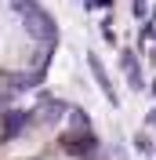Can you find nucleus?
Wrapping results in <instances>:
<instances>
[{"label": "nucleus", "instance_id": "nucleus-1", "mask_svg": "<svg viewBox=\"0 0 156 160\" xmlns=\"http://www.w3.org/2000/svg\"><path fill=\"white\" fill-rule=\"evenodd\" d=\"M11 11L18 15V22L26 26V33L33 40H40V44H58V22H55V15L40 0H11Z\"/></svg>", "mask_w": 156, "mask_h": 160}, {"label": "nucleus", "instance_id": "nucleus-2", "mask_svg": "<svg viewBox=\"0 0 156 160\" xmlns=\"http://www.w3.org/2000/svg\"><path fill=\"white\" fill-rule=\"evenodd\" d=\"M62 149L69 153V157H80V160H95L98 149H102V142H98V135L91 128H73L62 135Z\"/></svg>", "mask_w": 156, "mask_h": 160}, {"label": "nucleus", "instance_id": "nucleus-3", "mask_svg": "<svg viewBox=\"0 0 156 160\" xmlns=\"http://www.w3.org/2000/svg\"><path fill=\"white\" fill-rule=\"evenodd\" d=\"M87 69H91V77H95V84L102 88L105 102H109V106H120V95H116V88L109 84V73L102 69V62H98V55H87Z\"/></svg>", "mask_w": 156, "mask_h": 160}, {"label": "nucleus", "instance_id": "nucleus-4", "mask_svg": "<svg viewBox=\"0 0 156 160\" xmlns=\"http://www.w3.org/2000/svg\"><path fill=\"white\" fill-rule=\"evenodd\" d=\"M26 124H29V113H22V109H7L4 117H0V146H4V142H11L22 128H26Z\"/></svg>", "mask_w": 156, "mask_h": 160}, {"label": "nucleus", "instance_id": "nucleus-5", "mask_svg": "<svg viewBox=\"0 0 156 160\" xmlns=\"http://www.w3.org/2000/svg\"><path fill=\"white\" fill-rule=\"evenodd\" d=\"M120 66H124V77H127V84H131V91H142V88H145V77H142V66H138V55L124 51V55H120Z\"/></svg>", "mask_w": 156, "mask_h": 160}, {"label": "nucleus", "instance_id": "nucleus-6", "mask_svg": "<svg viewBox=\"0 0 156 160\" xmlns=\"http://www.w3.org/2000/svg\"><path fill=\"white\" fill-rule=\"evenodd\" d=\"M37 84H44V69H29V73H18V77H7L11 91H33Z\"/></svg>", "mask_w": 156, "mask_h": 160}, {"label": "nucleus", "instance_id": "nucleus-7", "mask_svg": "<svg viewBox=\"0 0 156 160\" xmlns=\"http://www.w3.org/2000/svg\"><path fill=\"white\" fill-rule=\"evenodd\" d=\"M37 113H40V120H44V124H55L62 113H69V106H66V102H58V98H47V106H40Z\"/></svg>", "mask_w": 156, "mask_h": 160}, {"label": "nucleus", "instance_id": "nucleus-8", "mask_svg": "<svg viewBox=\"0 0 156 160\" xmlns=\"http://www.w3.org/2000/svg\"><path fill=\"white\" fill-rule=\"evenodd\" d=\"M69 120H73V128H91V120H87V113L80 109V106H73V109H69Z\"/></svg>", "mask_w": 156, "mask_h": 160}, {"label": "nucleus", "instance_id": "nucleus-9", "mask_svg": "<svg viewBox=\"0 0 156 160\" xmlns=\"http://www.w3.org/2000/svg\"><path fill=\"white\" fill-rule=\"evenodd\" d=\"M87 8H102V11H109V8H113V0H87Z\"/></svg>", "mask_w": 156, "mask_h": 160}, {"label": "nucleus", "instance_id": "nucleus-10", "mask_svg": "<svg viewBox=\"0 0 156 160\" xmlns=\"http://www.w3.org/2000/svg\"><path fill=\"white\" fill-rule=\"evenodd\" d=\"M153 95H156V84H153Z\"/></svg>", "mask_w": 156, "mask_h": 160}]
</instances>
